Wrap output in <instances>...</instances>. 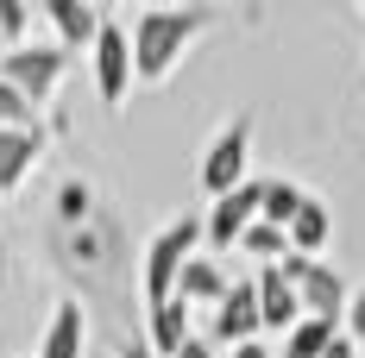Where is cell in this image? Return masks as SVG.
<instances>
[{"instance_id": "cell-22", "label": "cell", "mask_w": 365, "mask_h": 358, "mask_svg": "<svg viewBox=\"0 0 365 358\" xmlns=\"http://www.w3.org/2000/svg\"><path fill=\"white\" fill-rule=\"evenodd\" d=\"M177 358H220V352H215V339H208V333H195V339H189Z\"/></svg>"}, {"instance_id": "cell-10", "label": "cell", "mask_w": 365, "mask_h": 358, "mask_svg": "<svg viewBox=\"0 0 365 358\" xmlns=\"http://www.w3.org/2000/svg\"><path fill=\"white\" fill-rule=\"evenodd\" d=\"M258 308H264V327L271 333H296L302 321V295L284 277V264H258Z\"/></svg>"}, {"instance_id": "cell-20", "label": "cell", "mask_w": 365, "mask_h": 358, "mask_svg": "<svg viewBox=\"0 0 365 358\" xmlns=\"http://www.w3.org/2000/svg\"><path fill=\"white\" fill-rule=\"evenodd\" d=\"M26 26H32V13H26V6H19V0H0V38H6V44H13V51H19V44H26Z\"/></svg>"}, {"instance_id": "cell-4", "label": "cell", "mask_w": 365, "mask_h": 358, "mask_svg": "<svg viewBox=\"0 0 365 358\" xmlns=\"http://www.w3.org/2000/svg\"><path fill=\"white\" fill-rule=\"evenodd\" d=\"M284 277L296 283V295H302V321H334L346 327V302H353V289H346V277L334 270V264H322V258H284Z\"/></svg>"}, {"instance_id": "cell-23", "label": "cell", "mask_w": 365, "mask_h": 358, "mask_svg": "<svg viewBox=\"0 0 365 358\" xmlns=\"http://www.w3.org/2000/svg\"><path fill=\"white\" fill-rule=\"evenodd\" d=\"M227 358H277V352H271L264 339H252V346H233V352H227Z\"/></svg>"}, {"instance_id": "cell-18", "label": "cell", "mask_w": 365, "mask_h": 358, "mask_svg": "<svg viewBox=\"0 0 365 358\" xmlns=\"http://www.w3.org/2000/svg\"><path fill=\"white\" fill-rule=\"evenodd\" d=\"M302 201H309V189H296V182H264V214L258 220H271V226L290 233V220L302 214Z\"/></svg>"}, {"instance_id": "cell-7", "label": "cell", "mask_w": 365, "mask_h": 358, "mask_svg": "<svg viewBox=\"0 0 365 358\" xmlns=\"http://www.w3.org/2000/svg\"><path fill=\"white\" fill-rule=\"evenodd\" d=\"M258 333H264V308H258V277H233L227 302H220L215 315H208V339L233 352V346H252Z\"/></svg>"}, {"instance_id": "cell-8", "label": "cell", "mask_w": 365, "mask_h": 358, "mask_svg": "<svg viewBox=\"0 0 365 358\" xmlns=\"http://www.w3.org/2000/svg\"><path fill=\"white\" fill-rule=\"evenodd\" d=\"M264 214V182H246V189H233V195H220L215 208L202 214V226H208V251H233L240 239H246V226Z\"/></svg>"}, {"instance_id": "cell-21", "label": "cell", "mask_w": 365, "mask_h": 358, "mask_svg": "<svg viewBox=\"0 0 365 358\" xmlns=\"http://www.w3.org/2000/svg\"><path fill=\"white\" fill-rule=\"evenodd\" d=\"M346 339L365 352V283L353 289V302H346Z\"/></svg>"}, {"instance_id": "cell-1", "label": "cell", "mask_w": 365, "mask_h": 358, "mask_svg": "<svg viewBox=\"0 0 365 358\" xmlns=\"http://www.w3.org/2000/svg\"><path fill=\"white\" fill-rule=\"evenodd\" d=\"M215 26V13L208 6H145V13H133V70H139V88H158V82H170L182 57L195 51V38Z\"/></svg>"}, {"instance_id": "cell-12", "label": "cell", "mask_w": 365, "mask_h": 358, "mask_svg": "<svg viewBox=\"0 0 365 358\" xmlns=\"http://www.w3.org/2000/svg\"><path fill=\"white\" fill-rule=\"evenodd\" d=\"M227 289H233V277L220 270V258L215 251H195L189 270H182V283H177V302H189V308H220Z\"/></svg>"}, {"instance_id": "cell-5", "label": "cell", "mask_w": 365, "mask_h": 358, "mask_svg": "<svg viewBox=\"0 0 365 358\" xmlns=\"http://www.w3.org/2000/svg\"><path fill=\"white\" fill-rule=\"evenodd\" d=\"M63 75H70V51L63 44H19V51H6V63H0V82H13L38 113L44 101L63 88Z\"/></svg>"}, {"instance_id": "cell-13", "label": "cell", "mask_w": 365, "mask_h": 358, "mask_svg": "<svg viewBox=\"0 0 365 358\" xmlns=\"http://www.w3.org/2000/svg\"><path fill=\"white\" fill-rule=\"evenodd\" d=\"M195 308L189 302H164V308H145V346L158 358H177L189 339H195V321H189Z\"/></svg>"}, {"instance_id": "cell-14", "label": "cell", "mask_w": 365, "mask_h": 358, "mask_svg": "<svg viewBox=\"0 0 365 358\" xmlns=\"http://www.w3.org/2000/svg\"><path fill=\"white\" fill-rule=\"evenodd\" d=\"M38 151H44V132H38V126L0 132V195H13V189L38 170Z\"/></svg>"}, {"instance_id": "cell-9", "label": "cell", "mask_w": 365, "mask_h": 358, "mask_svg": "<svg viewBox=\"0 0 365 358\" xmlns=\"http://www.w3.org/2000/svg\"><path fill=\"white\" fill-rule=\"evenodd\" d=\"M44 19L57 26V44L63 51H95V38L108 26V13L88 6V0H44Z\"/></svg>"}, {"instance_id": "cell-25", "label": "cell", "mask_w": 365, "mask_h": 358, "mask_svg": "<svg viewBox=\"0 0 365 358\" xmlns=\"http://www.w3.org/2000/svg\"><path fill=\"white\" fill-rule=\"evenodd\" d=\"M120 358H158V352H151L145 339H120Z\"/></svg>"}, {"instance_id": "cell-3", "label": "cell", "mask_w": 365, "mask_h": 358, "mask_svg": "<svg viewBox=\"0 0 365 358\" xmlns=\"http://www.w3.org/2000/svg\"><path fill=\"white\" fill-rule=\"evenodd\" d=\"M252 113H233L227 126H220L215 139H208V151H202V164H195V182L208 189V195H233V189H246V157H252Z\"/></svg>"}, {"instance_id": "cell-11", "label": "cell", "mask_w": 365, "mask_h": 358, "mask_svg": "<svg viewBox=\"0 0 365 358\" xmlns=\"http://www.w3.org/2000/svg\"><path fill=\"white\" fill-rule=\"evenodd\" d=\"M82 346H88V308L57 302L44 321V339H38V358H82Z\"/></svg>"}, {"instance_id": "cell-6", "label": "cell", "mask_w": 365, "mask_h": 358, "mask_svg": "<svg viewBox=\"0 0 365 358\" xmlns=\"http://www.w3.org/2000/svg\"><path fill=\"white\" fill-rule=\"evenodd\" d=\"M88 63H95L101 101L120 113V107H126V95H133V82H139V70H133V32H126L113 13H108V26H101V38H95V51H88Z\"/></svg>"}, {"instance_id": "cell-24", "label": "cell", "mask_w": 365, "mask_h": 358, "mask_svg": "<svg viewBox=\"0 0 365 358\" xmlns=\"http://www.w3.org/2000/svg\"><path fill=\"white\" fill-rule=\"evenodd\" d=\"M322 358H359V346H353V339L340 333V339H334V346H328V352H322Z\"/></svg>"}, {"instance_id": "cell-15", "label": "cell", "mask_w": 365, "mask_h": 358, "mask_svg": "<svg viewBox=\"0 0 365 358\" xmlns=\"http://www.w3.org/2000/svg\"><path fill=\"white\" fill-rule=\"evenodd\" d=\"M328 239H334V214H328V201H315V195H309V201H302V214L290 220V251H296V258H315Z\"/></svg>"}, {"instance_id": "cell-16", "label": "cell", "mask_w": 365, "mask_h": 358, "mask_svg": "<svg viewBox=\"0 0 365 358\" xmlns=\"http://www.w3.org/2000/svg\"><path fill=\"white\" fill-rule=\"evenodd\" d=\"M340 333L346 327H334V321H296V333H284V352L277 358H322Z\"/></svg>"}, {"instance_id": "cell-19", "label": "cell", "mask_w": 365, "mask_h": 358, "mask_svg": "<svg viewBox=\"0 0 365 358\" xmlns=\"http://www.w3.org/2000/svg\"><path fill=\"white\" fill-rule=\"evenodd\" d=\"M13 126H38V107L13 88V82H0V132H13Z\"/></svg>"}, {"instance_id": "cell-26", "label": "cell", "mask_w": 365, "mask_h": 358, "mask_svg": "<svg viewBox=\"0 0 365 358\" xmlns=\"http://www.w3.org/2000/svg\"><path fill=\"white\" fill-rule=\"evenodd\" d=\"M6 51H13V44H6V38H0V63H6Z\"/></svg>"}, {"instance_id": "cell-2", "label": "cell", "mask_w": 365, "mask_h": 358, "mask_svg": "<svg viewBox=\"0 0 365 358\" xmlns=\"http://www.w3.org/2000/svg\"><path fill=\"white\" fill-rule=\"evenodd\" d=\"M195 246H208V226L195 214H177L170 226H158L145 239V258H139V295H145V308L177 302V283L189 270V258H195Z\"/></svg>"}, {"instance_id": "cell-17", "label": "cell", "mask_w": 365, "mask_h": 358, "mask_svg": "<svg viewBox=\"0 0 365 358\" xmlns=\"http://www.w3.org/2000/svg\"><path fill=\"white\" fill-rule=\"evenodd\" d=\"M240 251L258 258V264H284V258H290V233H284V226H271V220H252V226H246V239H240Z\"/></svg>"}, {"instance_id": "cell-27", "label": "cell", "mask_w": 365, "mask_h": 358, "mask_svg": "<svg viewBox=\"0 0 365 358\" xmlns=\"http://www.w3.org/2000/svg\"><path fill=\"white\" fill-rule=\"evenodd\" d=\"M359 358H365V352H359Z\"/></svg>"}]
</instances>
